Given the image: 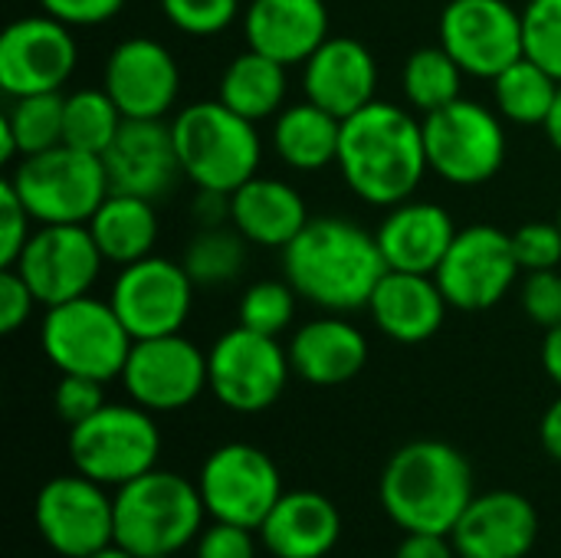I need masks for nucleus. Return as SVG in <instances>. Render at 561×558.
<instances>
[{"mask_svg": "<svg viewBox=\"0 0 561 558\" xmlns=\"http://www.w3.org/2000/svg\"><path fill=\"white\" fill-rule=\"evenodd\" d=\"M194 217H197V224H201V227H220L224 220H230V194L197 187V197H194Z\"/></svg>", "mask_w": 561, "mask_h": 558, "instance_id": "nucleus-48", "label": "nucleus"}, {"mask_svg": "<svg viewBox=\"0 0 561 558\" xmlns=\"http://www.w3.org/2000/svg\"><path fill=\"white\" fill-rule=\"evenodd\" d=\"M421 122L427 164L437 178L457 187H477L500 174L506 161V128L496 109L457 99Z\"/></svg>", "mask_w": 561, "mask_h": 558, "instance_id": "nucleus-9", "label": "nucleus"}, {"mask_svg": "<svg viewBox=\"0 0 561 558\" xmlns=\"http://www.w3.org/2000/svg\"><path fill=\"white\" fill-rule=\"evenodd\" d=\"M546 135H549V141H552V148L561 151V82H559V92H556V102H552V112H549V118H546Z\"/></svg>", "mask_w": 561, "mask_h": 558, "instance_id": "nucleus-51", "label": "nucleus"}, {"mask_svg": "<svg viewBox=\"0 0 561 558\" xmlns=\"http://www.w3.org/2000/svg\"><path fill=\"white\" fill-rule=\"evenodd\" d=\"M53 405H56L59 418L69 428H76L108 405L105 401V382H95L85 375H62L56 391H53Z\"/></svg>", "mask_w": 561, "mask_h": 558, "instance_id": "nucleus-41", "label": "nucleus"}, {"mask_svg": "<svg viewBox=\"0 0 561 558\" xmlns=\"http://www.w3.org/2000/svg\"><path fill=\"white\" fill-rule=\"evenodd\" d=\"M286 69L289 66H283L256 49H247L227 62V69L220 76L217 99L250 122L276 118L286 109V92H289Z\"/></svg>", "mask_w": 561, "mask_h": 558, "instance_id": "nucleus-31", "label": "nucleus"}, {"mask_svg": "<svg viewBox=\"0 0 561 558\" xmlns=\"http://www.w3.org/2000/svg\"><path fill=\"white\" fill-rule=\"evenodd\" d=\"M194 558H256L253 529L214 520L194 543Z\"/></svg>", "mask_w": 561, "mask_h": 558, "instance_id": "nucleus-44", "label": "nucleus"}, {"mask_svg": "<svg viewBox=\"0 0 561 558\" xmlns=\"http://www.w3.org/2000/svg\"><path fill=\"white\" fill-rule=\"evenodd\" d=\"M260 539L276 558H325L342 539V516L329 497L289 490L260 526Z\"/></svg>", "mask_w": 561, "mask_h": 558, "instance_id": "nucleus-27", "label": "nucleus"}, {"mask_svg": "<svg viewBox=\"0 0 561 558\" xmlns=\"http://www.w3.org/2000/svg\"><path fill=\"white\" fill-rule=\"evenodd\" d=\"M102 89L125 118H164L178 102L181 69L164 43L128 36L108 53Z\"/></svg>", "mask_w": 561, "mask_h": 558, "instance_id": "nucleus-19", "label": "nucleus"}, {"mask_svg": "<svg viewBox=\"0 0 561 558\" xmlns=\"http://www.w3.org/2000/svg\"><path fill=\"white\" fill-rule=\"evenodd\" d=\"M519 299L526 316L542 326V329H556L561 326V273L559 270H536L526 273L523 286H519Z\"/></svg>", "mask_w": 561, "mask_h": 558, "instance_id": "nucleus-42", "label": "nucleus"}, {"mask_svg": "<svg viewBox=\"0 0 561 558\" xmlns=\"http://www.w3.org/2000/svg\"><path fill=\"white\" fill-rule=\"evenodd\" d=\"M519 273L523 266L513 250V234L490 224H473L457 230L434 280L454 309L483 312L516 286Z\"/></svg>", "mask_w": 561, "mask_h": 558, "instance_id": "nucleus-12", "label": "nucleus"}, {"mask_svg": "<svg viewBox=\"0 0 561 558\" xmlns=\"http://www.w3.org/2000/svg\"><path fill=\"white\" fill-rule=\"evenodd\" d=\"M102 263L105 257L95 247L89 224H39L10 270H16L33 289L36 303L49 309L89 296Z\"/></svg>", "mask_w": 561, "mask_h": 558, "instance_id": "nucleus-16", "label": "nucleus"}, {"mask_svg": "<svg viewBox=\"0 0 561 558\" xmlns=\"http://www.w3.org/2000/svg\"><path fill=\"white\" fill-rule=\"evenodd\" d=\"M526 56L561 82V0H529L523 10Z\"/></svg>", "mask_w": 561, "mask_h": 558, "instance_id": "nucleus-38", "label": "nucleus"}, {"mask_svg": "<svg viewBox=\"0 0 561 558\" xmlns=\"http://www.w3.org/2000/svg\"><path fill=\"white\" fill-rule=\"evenodd\" d=\"M33 306H36V296L26 286V280L16 270H3L0 273V332L13 335L20 326H26Z\"/></svg>", "mask_w": 561, "mask_h": 558, "instance_id": "nucleus-46", "label": "nucleus"}, {"mask_svg": "<svg viewBox=\"0 0 561 558\" xmlns=\"http://www.w3.org/2000/svg\"><path fill=\"white\" fill-rule=\"evenodd\" d=\"M339 171L355 197L371 207H394L421 187L427 164L424 122L414 109L371 102L342 122Z\"/></svg>", "mask_w": 561, "mask_h": 558, "instance_id": "nucleus-2", "label": "nucleus"}, {"mask_svg": "<svg viewBox=\"0 0 561 558\" xmlns=\"http://www.w3.org/2000/svg\"><path fill=\"white\" fill-rule=\"evenodd\" d=\"M33 516L43 543L62 558H85L115 543V503L102 483L82 474L43 483Z\"/></svg>", "mask_w": 561, "mask_h": 558, "instance_id": "nucleus-15", "label": "nucleus"}, {"mask_svg": "<svg viewBox=\"0 0 561 558\" xmlns=\"http://www.w3.org/2000/svg\"><path fill=\"white\" fill-rule=\"evenodd\" d=\"M43 13L62 20L66 26H99L118 16L125 0H36Z\"/></svg>", "mask_w": 561, "mask_h": 558, "instance_id": "nucleus-45", "label": "nucleus"}, {"mask_svg": "<svg viewBox=\"0 0 561 558\" xmlns=\"http://www.w3.org/2000/svg\"><path fill=\"white\" fill-rule=\"evenodd\" d=\"M30 220L33 217H30L26 204L20 201V194L13 191V184L7 178L0 184V266L3 270H10L20 260L26 240L33 237L30 234Z\"/></svg>", "mask_w": 561, "mask_h": 558, "instance_id": "nucleus-43", "label": "nucleus"}, {"mask_svg": "<svg viewBox=\"0 0 561 558\" xmlns=\"http://www.w3.org/2000/svg\"><path fill=\"white\" fill-rule=\"evenodd\" d=\"M385 273L378 237L342 217H312L283 250V276L299 299L335 316L368 309Z\"/></svg>", "mask_w": 561, "mask_h": 558, "instance_id": "nucleus-1", "label": "nucleus"}, {"mask_svg": "<svg viewBox=\"0 0 561 558\" xmlns=\"http://www.w3.org/2000/svg\"><path fill=\"white\" fill-rule=\"evenodd\" d=\"M194 289L197 286L187 276L184 263L151 253L118 270L108 303L128 335L138 342L181 332L194 306Z\"/></svg>", "mask_w": 561, "mask_h": 558, "instance_id": "nucleus-13", "label": "nucleus"}, {"mask_svg": "<svg viewBox=\"0 0 561 558\" xmlns=\"http://www.w3.org/2000/svg\"><path fill=\"white\" fill-rule=\"evenodd\" d=\"M184 270L194 286H227L247 266V237L237 227H201L184 250Z\"/></svg>", "mask_w": 561, "mask_h": 558, "instance_id": "nucleus-36", "label": "nucleus"}, {"mask_svg": "<svg viewBox=\"0 0 561 558\" xmlns=\"http://www.w3.org/2000/svg\"><path fill=\"white\" fill-rule=\"evenodd\" d=\"M463 66L437 43V46H421L408 56L404 72H401V86H404V99L414 112L431 115L450 102L460 99V86H463Z\"/></svg>", "mask_w": 561, "mask_h": 558, "instance_id": "nucleus-34", "label": "nucleus"}, {"mask_svg": "<svg viewBox=\"0 0 561 558\" xmlns=\"http://www.w3.org/2000/svg\"><path fill=\"white\" fill-rule=\"evenodd\" d=\"M440 46L467 76L493 82L526 56L523 10L510 0H450L440 13Z\"/></svg>", "mask_w": 561, "mask_h": 558, "instance_id": "nucleus-14", "label": "nucleus"}, {"mask_svg": "<svg viewBox=\"0 0 561 558\" xmlns=\"http://www.w3.org/2000/svg\"><path fill=\"white\" fill-rule=\"evenodd\" d=\"M556 224H559V227H561V204H559V217H556Z\"/></svg>", "mask_w": 561, "mask_h": 558, "instance_id": "nucleus-53", "label": "nucleus"}, {"mask_svg": "<svg viewBox=\"0 0 561 558\" xmlns=\"http://www.w3.org/2000/svg\"><path fill=\"white\" fill-rule=\"evenodd\" d=\"M161 431L141 405H105L89 421L69 428V460L76 474L102 483L125 487L128 480L158 467Z\"/></svg>", "mask_w": 561, "mask_h": 558, "instance_id": "nucleus-8", "label": "nucleus"}, {"mask_svg": "<svg viewBox=\"0 0 561 558\" xmlns=\"http://www.w3.org/2000/svg\"><path fill=\"white\" fill-rule=\"evenodd\" d=\"M243 36L250 49L283 66H302L329 39V7L325 0H250Z\"/></svg>", "mask_w": 561, "mask_h": 558, "instance_id": "nucleus-23", "label": "nucleus"}, {"mask_svg": "<svg viewBox=\"0 0 561 558\" xmlns=\"http://www.w3.org/2000/svg\"><path fill=\"white\" fill-rule=\"evenodd\" d=\"M161 10L187 36H217L240 16V0H161Z\"/></svg>", "mask_w": 561, "mask_h": 558, "instance_id": "nucleus-39", "label": "nucleus"}, {"mask_svg": "<svg viewBox=\"0 0 561 558\" xmlns=\"http://www.w3.org/2000/svg\"><path fill=\"white\" fill-rule=\"evenodd\" d=\"M394 558H460L450 536L440 533H404V543L394 549Z\"/></svg>", "mask_w": 561, "mask_h": 558, "instance_id": "nucleus-47", "label": "nucleus"}, {"mask_svg": "<svg viewBox=\"0 0 561 558\" xmlns=\"http://www.w3.org/2000/svg\"><path fill=\"white\" fill-rule=\"evenodd\" d=\"M122 385L135 405L151 414L181 411L210 388L207 352H201L181 332L138 339L128 352Z\"/></svg>", "mask_w": 561, "mask_h": 558, "instance_id": "nucleus-18", "label": "nucleus"}, {"mask_svg": "<svg viewBox=\"0 0 561 558\" xmlns=\"http://www.w3.org/2000/svg\"><path fill=\"white\" fill-rule=\"evenodd\" d=\"M115 546L135 558L174 556L204 533V497L197 483L171 470H148L115 490Z\"/></svg>", "mask_w": 561, "mask_h": 558, "instance_id": "nucleus-4", "label": "nucleus"}, {"mask_svg": "<svg viewBox=\"0 0 561 558\" xmlns=\"http://www.w3.org/2000/svg\"><path fill=\"white\" fill-rule=\"evenodd\" d=\"M473 467L447 441H411L381 470L378 500L404 533L450 536L473 500Z\"/></svg>", "mask_w": 561, "mask_h": 558, "instance_id": "nucleus-3", "label": "nucleus"}, {"mask_svg": "<svg viewBox=\"0 0 561 558\" xmlns=\"http://www.w3.org/2000/svg\"><path fill=\"white\" fill-rule=\"evenodd\" d=\"M210 391L237 414H260L273 408L289 385V349L276 335L237 326L224 332L207 352Z\"/></svg>", "mask_w": 561, "mask_h": 558, "instance_id": "nucleus-10", "label": "nucleus"}, {"mask_svg": "<svg viewBox=\"0 0 561 558\" xmlns=\"http://www.w3.org/2000/svg\"><path fill=\"white\" fill-rule=\"evenodd\" d=\"M10 184L36 224H89L112 194L105 161L69 145L20 158Z\"/></svg>", "mask_w": 561, "mask_h": 558, "instance_id": "nucleus-7", "label": "nucleus"}, {"mask_svg": "<svg viewBox=\"0 0 561 558\" xmlns=\"http://www.w3.org/2000/svg\"><path fill=\"white\" fill-rule=\"evenodd\" d=\"M122 122L125 115L105 89H79L62 102V145L102 158L105 148L115 141Z\"/></svg>", "mask_w": 561, "mask_h": 558, "instance_id": "nucleus-35", "label": "nucleus"}, {"mask_svg": "<svg viewBox=\"0 0 561 558\" xmlns=\"http://www.w3.org/2000/svg\"><path fill=\"white\" fill-rule=\"evenodd\" d=\"M375 237L388 270L434 276L457 237V224L440 204L408 197L388 207V217L381 220Z\"/></svg>", "mask_w": 561, "mask_h": 558, "instance_id": "nucleus-24", "label": "nucleus"}, {"mask_svg": "<svg viewBox=\"0 0 561 558\" xmlns=\"http://www.w3.org/2000/svg\"><path fill=\"white\" fill-rule=\"evenodd\" d=\"M131 345L135 339L108 299L79 296L59 303L39 322V349L59 375H85L108 385L122 378Z\"/></svg>", "mask_w": 561, "mask_h": 558, "instance_id": "nucleus-6", "label": "nucleus"}, {"mask_svg": "<svg viewBox=\"0 0 561 558\" xmlns=\"http://www.w3.org/2000/svg\"><path fill=\"white\" fill-rule=\"evenodd\" d=\"M108 187L148 201L164 197L181 171L174 132L164 118H125L115 141L102 155Z\"/></svg>", "mask_w": 561, "mask_h": 558, "instance_id": "nucleus-20", "label": "nucleus"}, {"mask_svg": "<svg viewBox=\"0 0 561 558\" xmlns=\"http://www.w3.org/2000/svg\"><path fill=\"white\" fill-rule=\"evenodd\" d=\"M148 558H171V556H148Z\"/></svg>", "mask_w": 561, "mask_h": 558, "instance_id": "nucleus-54", "label": "nucleus"}, {"mask_svg": "<svg viewBox=\"0 0 561 558\" xmlns=\"http://www.w3.org/2000/svg\"><path fill=\"white\" fill-rule=\"evenodd\" d=\"M556 92H559V79L529 56L516 59L493 79L496 112L516 125H546Z\"/></svg>", "mask_w": 561, "mask_h": 558, "instance_id": "nucleus-33", "label": "nucleus"}, {"mask_svg": "<svg viewBox=\"0 0 561 558\" xmlns=\"http://www.w3.org/2000/svg\"><path fill=\"white\" fill-rule=\"evenodd\" d=\"M536 539L539 513L516 490L477 493L450 529V543L460 558H526Z\"/></svg>", "mask_w": 561, "mask_h": 558, "instance_id": "nucleus-21", "label": "nucleus"}, {"mask_svg": "<svg viewBox=\"0 0 561 558\" xmlns=\"http://www.w3.org/2000/svg\"><path fill=\"white\" fill-rule=\"evenodd\" d=\"M85 558H135L128 549H122V546H105V549H99V553H92V556H85Z\"/></svg>", "mask_w": 561, "mask_h": 558, "instance_id": "nucleus-52", "label": "nucleus"}, {"mask_svg": "<svg viewBox=\"0 0 561 558\" xmlns=\"http://www.w3.org/2000/svg\"><path fill=\"white\" fill-rule=\"evenodd\" d=\"M539 441H542L546 454L561 464V398H556V401L546 408L542 424H539Z\"/></svg>", "mask_w": 561, "mask_h": 558, "instance_id": "nucleus-49", "label": "nucleus"}, {"mask_svg": "<svg viewBox=\"0 0 561 558\" xmlns=\"http://www.w3.org/2000/svg\"><path fill=\"white\" fill-rule=\"evenodd\" d=\"M309 220V207L289 181L256 174L230 194V224L253 247L286 250Z\"/></svg>", "mask_w": 561, "mask_h": 558, "instance_id": "nucleus-28", "label": "nucleus"}, {"mask_svg": "<svg viewBox=\"0 0 561 558\" xmlns=\"http://www.w3.org/2000/svg\"><path fill=\"white\" fill-rule=\"evenodd\" d=\"M302 92L342 122L375 102L378 62L355 36H329L302 62Z\"/></svg>", "mask_w": 561, "mask_h": 558, "instance_id": "nucleus-22", "label": "nucleus"}, {"mask_svg": "<svg viewBox=\"0 0 561 558\" xmlns=\"http://www.w3.org/2000/svg\"><path fill=\"white\" fill-rule=\"evenodd\" d=\"M181 171L194 187L233 194L256 178L263 145L256 122L237 115L220 99L194 102L171 122Z\"/></svg>", "mask_w": 561, "mask_h": 558, "instance_id": "nucleus-5", "label": "nucleus"}, {"mask_svg": "<svg viewBox=\"0 0 561 558\" xmlns=\"http://www.w3.org/2000/svg\"><path fill=\"white\" fill-rule=\"evenodd\" d=\"M158 230L161 224H158L154 201L138 194H118V191H112L89 220V234L95 247L102 250L105 263L115 266H128L151 257L158 243Z\"/></svg>", "mask_w": 561, "mask_h": 558, "instance_id": "nucleus-30", "label": "nucleus"}, {"mask_svg": "<svg viewBox=\"0 0 561 558\" xmlns=\"http://www.w3.org/2000/svg\"><path fill=\"white\" fill-rule=\"evenodd\" d=\"M62 102L59 92H36L10 99V109L0 115V158H30L62 145Z\"/></svg>", "mask_w": 561, "mask_h": 558, "instance_id": "nucleus-32", "label": "nucleus"}, {"mask_svg": "<svg viewBox=\"0 0 561 558\" xmlns=\"http://www.w3.org/2000/svg\"><path fill=\"white\" fill-rule=\"evenodd\" d=\"M296 289L289 286V280H260L253 286H247V293L240 296V326L263 332V335H283L296 316Z\"/></svg>", "mask_w": 561, "mask_h": 558, "instance_id": "nucleus-37", "label": "nucleus"}, {"mask_svg": "<svg viewBox=\"0 0 561 558\" xmlns=\"http://www.w3.org/2000/svg\"><path fill=\"white\" fill-rule=\"evenodd\" d=\"M513 250H516L523 273L556 270L561 263V227L559 224H546V220L523 224L513 234Z\"/></svg>", "mask_w": 561, "mask_h": 558, "instance_id": "nucleus-40", "label": "nucleus"}, {"mask_svg": "<svg viewBox=\"0 0 561 558\" xmlns=\"http://www.w3.org/2000/svg\"><path fill=\"white\" fill-rule=\"evenodd\" d=\"M207 516L247 529H260L273 506L279 503L283 477L273 457L253 444H224L217 447L197 477Z\"/></svg>", "mask_w": 561, "mask_h": 558, "instance_id": "nucleus-11", "label": "nucleus"}, {"mask_svg": "<svg viewBox=\"0 0 561 558\" xmlns=\"http://www.w3.org/2000/svg\"><path fill=\"white\" fill-rule=\"evenodd\" d=\"M342 118L316 102L286 105L273 122V151L293 171H322L339 161Z\"/></svg>", "mask_w": 561, "mask_h": 558, "instance_id": "nucleus-29", "label": "nucleus"}, {"mask_svg": "<svg viewBox=\"0 0 561 558\" xmlns=\"http://www.w3.org/2000/svg\"><path fill=\"white\" fill-rule=\"evenodd\" d=\"M447 306L450 303L434 276L388 270L368 303V312L388 339L401 345H421L440 332Z\"/></svg>", "mask_w": 561, "mask_h": 558, "instance_id": "nucleus-25", "label": "nucleus"}, {"mask_svg": "<svg viewBox=\"0 0 561 558\" xmlns=\"http://www.w3.org/2000/svg\"><path fill=\"white\" fill-rule=\"evenodd\" d=\"M542 368H546V375L561 388V326L546 329V339H542Z\"/></svg>", "mask_w": 561, "mask_h": 558, "instance_id": "nucleus-50", "label": "nucleus"}, {"mask_svg": "<svg viewBox=\"0 0 561 558\" xmlns=\"http://www.w3.org/2000/svg\"><path fill=\"white\" fill-rule=\"evenodd\" d=\"M79 62L72 26L49 13L20 16L0 33V89L10 99L59 92Z\"/></svg>", "mask_w": 561, "mask_h": 558, "instance_id": "nucleus-17", "label": "nucleus"}, {"mask_svg": "<svg viewBox=\"0 0 561 558\" xmlns=\"http://www.w3.org/2000/svg\"><path fill=\"white\" fill-rule=\"evenodd\" d=\"M293 375L316 388H335L352 382L368 362V339L348 319L329 312L299 326L289 339Z\"/></svg>", "mask_w": 561, "mask_h": 558, "instance_id": "nucleus-26", "label": "nucleus"}]
</instances>
